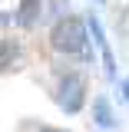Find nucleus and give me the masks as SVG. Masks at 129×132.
I'll return each instance as SVG.
<instances>
[{"label": "nucleus", "instance_id": "2", "mask_svg": "<svg viewBox=\"0 0 129 132\" xmlns=\"http://www.w3.org/2000/svg\"><path fill=\"white\" fill-rule=\"evenodd\" d=\"M56 99H60V106H63L66 112H80L83 99H86V82H83L80 73H70V76H63Z\"/></svg>", "mask_w": 129, "mask_h": 132}, {"label": "nucleus", "instance_id": "6", "mask_svg": "<svg viewBox=\"0 0 129 132\" xmlns=\"http://www.w3.org/2000/svg\"><path fill=\"white\" fill-rule=\"evenodd\" d=\"M123 93H126V102H129V79L123 82Z\"/></svg>", "mask_w": 129, "mask_h": 132}, {"label": "nucleus", "instance_id": "7", "mask_svg": "<svg viewBox=\"0 0 129 132\" xmlns=\"http://www.w3.org/2000/svg\"><path fill=\"white\" fill-rule=\"evenodd\" d=\"M40 132H63V129H40Z\"/></svg>", "mask_w": 129, "mask_h": 132}, {"label": "nucleus", "instance_id": "5", "mask_svg": "<svg viewBox=\"0 0 129 132\" xmlns=\"http://www.w3.org/2000/svg\"><path fill=\"white\" fill-rule=\"evenodd\" d=\"M96 116H99V126H116V119H109V109H106V99H99L96 102Z\"/></svg>", "mask_w": 129, "mask_h": 132}, {"label": "nucleus", "instance_id": "3", "mask_svg": "<svg viewBox=\"0 0 129 132\" xmlns=\"http://www.w3.org/2000/svg\"><path fill=\"white\" fill-rule=\"evenodd\" d=\"M89 30H93V40H96V46H99V53H103V60H106V73L113 76L116 73V60H113V53H109V46H106V40H103V30H99V23L89 16Z\"/></svg>", "mask_w": 129, "mask_h": 132}, {"label": "nucleus", "instance_id": "4", "mask_svg": "<svg viewBox=\"0 0 129 132\" xmlns=\"http://www.w3.org/2000/svg\"><path fill=\"white\" fill-rule=\"evenodd\" d=\"M36 16H40V0H23V3H20V16H17V20H20L23 27H33V23H36Z\"/></svg>", "mask_w": 129, "mask_h": 132}, {"label": "nucleus", "instance_id": "1", "mask_svg": "<svg viewBox=\"0 0 129 132\" xmlns=\"http://www.w3.org/2000/svg\"><path fill=\"white\" fill-rule=\"evenodd\" d=\"M50 43L60 53H80L86 46V23L80 16H63L53 27V33H50Z\"/></svg>", "mask_w": 129, "mask_h": 132}]
</instances>
